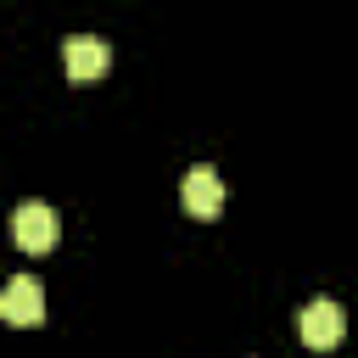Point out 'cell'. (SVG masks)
Here are the masks:
<instances>
[{
    "mask_svg": "<svg viewBox=\"0 0 358 358\" xmlns=\"http://www.w3.org/2000/svg\"><path fill=\"white\" fill-rule=\"evenodd\" d=\"M11 235H17L22 252H50L56 235H62V218H56V207H45V201H22L17 218H11Z\"/></svg>",
    "mask_w": 358,
    "mask_h": 358,
    "instance_id": "1",
    "label": "cell"
},
{
    "mask_svg": "<svg viewBox=\"0 0 358 358\" xmlns=\"http://www.w3.org/2000/svg\"><path fill=\"white\" fill-rule=\"evenodd\" d=\"M62 62H67V78H101L106 73V62H112V50H106V39L101 34H67L62 39Z\"/></svg>",
    "mask_w": 358,
    "mask_h": 358,
    "instance_id": "2",
    "label": "cell"
},
{
    "mask_svg": "<svg viewBox=\"0 0 358 358\" xmlns=\"http://www.w3.org/2000/svg\"><path fill=\"white\" fill-rule=\"evenodd\" d=\"M296 330H302V341H308V347H336V341H341V330H347V313H341V302L313 296V302L302 308Z\"/></svg>",
    "mask_w": 358,
    "mask_h": 358,
    "instance_id": "3",
    "label": "cell"
},
{
    "mask_svg": "<svg viewBox=\"0 0 358 358\" xmlns=\"http://www.w3.org/2000/svg\"><path fill=\"white\" fill-rule=\"evenodd\" d=\"M0 313H6V324H39V319H45V291L34 285V274H11V280H6Z\"/></svg>",
    "mask_w": 358,
    "mask_h": 358,
    "instance_id": "4",
    "label": "cell"
},
{
    "mask_svg": "<svg viewBox=\"0 0 358 358\" xmlns=\"http://www.w3.org/2000/svg\"><path fill=\"white\" fill-rule=\"evenodd\" d=\"M218 207H224V179H218V168L196 162V168L185 173V213H190V218H213Z\"/></svg>",
    "mask_w": 358,
    "mask_h": 358,
    "instance_id": "5",
    "label": "cell"
}]
</instances>
